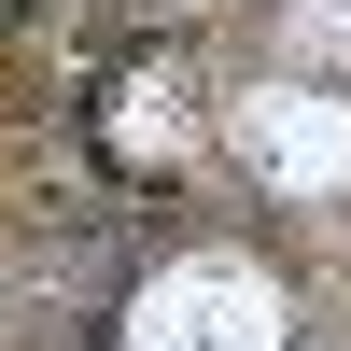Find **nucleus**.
<instances>
[{
    "label": "nucleus",
    "instance_id": "nucleus-4",
    "mask_svg": "<svg viewBox=\"0 0 351 351\" xmlns=\"http://www.w3.org/2000/svg\"><path fill=\"white\" fill-rule=\"evenodd\" d=\"M295 351H324V337H295Z\"/></svg>",
    "mask_w": 351,
    "mask_h": 351
},
{
    "label": "nucleus",
    "instance_id": "nucleus-1",
    "mask_svg": "<svg viewBox=\"0 0 351 351\" xmlns=\"http://www.w3.org/2000/svg\"><path fill=\"white\" fill-rule=\"evenodd\" d=\"M112 351H295V295H281V267H253V253L183 239V253H155V267L127 281Z\"/></svg>",
    "mask_w": 351,
    "mask_h": 351
},
{
    "label": "nucleus",
    "instance_id": "nucleus-2",
    "mask_svg": "<svg viewBox=\"0 0 351 351\" xmlns=\"http://www.w3.org/2000/svg\"><path fill=\"white\" fill-rule=\"evenodd\" d=\"M225 141H239V169L281 211L351 197V99L337 84H239V99H225Z\"/></svg>",
    "mask_w": 351,
    "mask_h": 351
},
{
    "label": "nucleus",
    "instance_id": "nucleus-3",
    "mask_svg": "<svg viewBox=\"0 0 351 351\" xmlns=\"http://www.w3.org/2000/svg\"><path fill=\"white\" fill-rule=\"evenodd\" d=\"M84 141H99L112 183H169V169L197 155V84L169 71V56H141V71H112V99L84 112Z\"/></svg>",
    "mask_w": 351,
    "mask_h": 351
}]
</instances>
